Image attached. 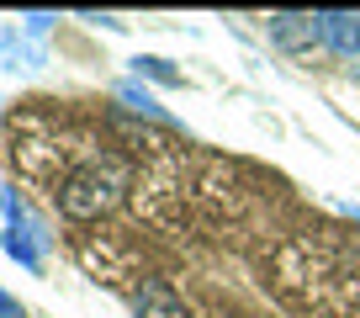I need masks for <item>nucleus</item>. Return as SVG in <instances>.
<instances>
[{"label":"nucleus","mask_w":360,"mask_h":318,"mask_svg":"<svg viewBox=\"0 0 360 318\" xmlns=\"http://www.w3.org/2000/svg\"><path fill=\"white\" fill-rule=\"evenodd\" d=\"M117 96L127 101V112H138V117H154V122H169V117H165V106H159L154 96L143 91V85H133V80H127V85H117Z\"/></svg>","instance_id":"obj_8"},{"label":"nucleus","mask_w":360,"mask_h":318,"mask_svg":"<svg viewBox=\"0 0 360 318\" xmlns=\"http://www.w3.org/2000/svg\"><path fill=\"white\" fill-rule=\"evenodd\" d=\"M53 22H58L53 11H27V16H22V32L32 37V43H43V37L53 32Z\"/></svg>","instance_id":"obj_9"},{"label":"nucleus","mask_w":360,"mask_h":318,"mask_svg":"<svg viewBox=\"0 0 360 318\" xmlns=\"http://www.w3.org/2000/svg\"><path fill=\"white\" fill-rule=\"evenodd\" d=\"M349 212H355V217H360V207H349Z\"/></svg>","instance_id":"obj_12"},{"label":"nucleus","mask_w":360,"mask_h":318,"mask_svg":"<svg viewBox=\"0 0 360 318\" xmlns=\"http://www.w3.org/2000/svg\"><path fill=\"white\" fill-rule=\"evenodd\" d=\"M127 181H133V165L122 154H112V148H96V154H79L58 175L53 202L69 223H96V217H106L127 196Z\"/></svg>","instance_id":"obj_1"},{"label":"nucleus","mask_w":360,"mask_h":318,"mask_svg":"<svg viewBox=\"0 0 360 318\" xmlns=\"http://www.w3.org/2000/svg\"><path fill=\"white\" fill-rule=\"evenodd\" d=\"M318 37L328 53L360 58V16L355 11H318Z\"/></svg>","instance_id":"obj_5"},{"label":"nucleus","mask_w":360,"mask_h":318,"mask_svg":"<svg viewBox=\"0 0 360 318\" xmlns=\"http://www.w3.org/2000/svg\"><path fill=\"white\" fill-rule=\"evenodd\" d=\"M43 58H48L43 43H32L16 22H0V69H11V75H32Z\"/></svg>","instance_id":"obj_4"},{"label":"nucleus","mask_w":360,"mask_h":318,"mask_svg":"<svg viewBox=\"0 0 360 318\" xmlns=\"http://www.w3.org/2000/svg\"><path fill=\"white\" fill-rule=\"evenodd\" d=\"M133 307H138V318H186V303H180V297H175V286H169V281H159V276L138 286Z\"/></svg>","instance_id":"obj_6"},{"label":"nucleus","mask_w":360,"mask_h":318,"mask_svg":"<svg viewBox=\"0 0 360 318\" xmlns=\"http://www.w3.org/2000/svg\"><path fill=\"white\" fill-rule=\"evenodd\" d=\"M79 22H90V27H106V32H122V16H101V11H79Z\"/></svg>","instance_id":"obj_10"},{"label":"nucleus","mask_w":360,"mask_h":318,"mask_svg":"<svg viewBox=\"0 0 360 318\" xmlns=\"http://www.w3.org/2000/svg\"><path fill=\"white\" fill-rule=\"evenodd\" d=\"M0 318H27V307L16 303V297L6 292V286H0Z\"/></svg>","instance_id":"obj_11"},{"label":"nucleus","mask_w":360,"mask_h":318,"mask_svg":"<svg viewBox=\"0 0 360 318\" xmlns=\"http://www.w3.org/2000/svg\"><path fill=\"white\" fill-rule=\"evenodd\" d=\"M133 75L138 80H154V85H186V75L169 69V58H159V53H138L133 58Z\"/></svg>","instance_id":"obj_7"},{"label":"nucleus","mask_w":360,"mask_h":318,"mask_svg":"<svg viewBox=\"0 0 360 318\" xmlns=\"http://www.w3.org/2000/svg\"><path fill=\"white\" fill-rule=\"evenodd\" d=\"M0 212H6V234H0V250L11 255L16 265H27V271H43L48 250H53V234H48V223L27 207V196L16 191V186H0Z\"/></svg>","instance_id":"obj_2"},{"label":"nucleus","mask_w":360,"mask_h":318,"mask_svg":"<svg viewBox=\"0 0 360 318\" xmlns=\"http://www.w3.org/2000/svg\"><path fill=\"white\" fill-rule=\"evenodd\" d=\"M265 37L270 48H281V53H307L318 37V11H270L265 16Z\"/></svg>","instance_id":"obj_3"},{"label":"nucleus","mask_w":360,"mask_h":318,"mask_svg":"<svg viewBox=\"0 0 360 318\" xmlns=\"http://www.w3.org/2000/svg\"><path fill=\"white\" fill-rule=\"evenodd\" d=\"M355 80H360V64H355Z\"/></svg>","instance_id":"obj_13"}]
</instances>
